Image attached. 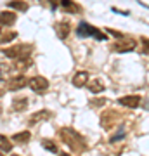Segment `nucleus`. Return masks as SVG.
I'll return each mask as SVG.
<instances>
[{
  "mask_svg": "<svg viewBox=\"0 0 149 156\" xmlns=\"http://www.w3.org/2000/svg\"><path fill=\"white\" fill-rule=\"evenodd\" d=\"M59 135L75 153H82V151L87 149V142L83 139V135H80L76 130H73V128H61Z\"/></svg>",
  "mask_w": 149,
  "mask_h": 156,
  "instance_id": "nucleus-1",
  "label": "nucleus"
},
{
  "mask_svg": "<svg viewBox=\"0 0 149 156\" xmlns=\"http://www.w3.org/2000/svg\"><path fill=\"white\" fill-rule=\"evenodd\" d=\"M33 47L31 45H26V44H21V45H16V47H9V49L4 50V54L11 59H28L30 54H31Z\"/></svg>",
  "mask_w": 149,
  "mask_h": 156,
  "instance_id": "nucleus-2",
  "label": "nucleus"
},
{
  "mask_svg": "<svg viewBox=\"0 0 149 156\" xmlns=\"http://www.w3.org/2000/svg\"><path fill=\"white\" fill-rule=\"evenodd\" d=\"M76 33H78V37H94L95 40H106V35L102 33L99 28L90 26L88 23H80Z\"/></svg>",
  "mask_w": 149,
  "mask_h": 156,
  "instance_id": "nucleus-3",
  "label": "nucleus"
},
{
  "mask_svg": "<svg viewBox=\"0 0 149 156\" xmlns=\"http://www.w3.org/2000/svg\"><path fill=\"white\" fill-rule=\"evenodd\" d=\"M118 122H120V113L115 111V109L104 111L101 115V127L102 128H113Z\"/></svg>",
  "mask_w": 149,
  "mask_h": 156,
  "instance_id": "nucleus-4",
  "label": "nucleus"
},
{
  "mask_svg": "<svg viewBox=\"0 0 149 156\" xmlns=\"http://www.w3.org/2000/svg\"><path fill=\"white\" fill-rule=\"evenodd\" d=\"M28 85H30V89L37 92V94H44L45 90L49 89V80L44 76H33L28 80Z\"/></svg>",
  "mask_w": 149,
  "mask_h": 156,
  "instance_id": "nucleus-5",
  "label": "nucleus"
},
{
  "mask_svg": "<svg viewBox=\"0 0 149 156\" xmlns=\"http://www.w3.org/2000/svg\"><path fill=\"white\" fill-rule=\"evenodd\" d=\"M133 49H135V40L132 38H122V42L111 45L113 52H132Z\"/></svg>",
  "mask_w": 149,
  "mask_h": 156,
  "instance_id": "nucleus-6",
  "label": "nucleus"
},
{
  "mask_svg": "<svg viewBox=\"0 0 149 156\" xmlns=\"http://www.w3.org/2000/svg\"><path fill=\"white\" fill-rule=\"evenodd\" d=\"M26 85H28V78L23 76V75H16L7 82V90H21Z\"/></svg>",
  "mask_w": 149,
  "mask_h": 156,
  "instance_id": "nucleus-7",
  "label": "nucleus"
},
{
  "mask_svg": "<svg viewBox=\"0 0 149 156\" xmlns=\"http://www.w3.org/2000/svg\"><path fill=\"white\" fill-rule=\"evenodd\" d=\"M17 75V69L14 64H0V80H4V82H9L12 76H16Z\"/></svg>",
  "mask_w": 149,
  "mask_h": 156,
  "instance_id": "nucleus-8",
  "label": "nucleus"
},
{
  "mask_svg": "<svg viewBox=\"0 0 149 156\" xmlns=\"http://www.w3.org/2000/svg\"><path fill=\"white\" fill-rule=\"evenodd\" d=\"M59 5L64 12H69V14H80L82 12V7L73 0H59Z\"/></svg>",
  "mask_w": 149,
  "mask_h": 156,
  "instance_id": "nucleus-9",
  "label": "nucleus"
},
{
  "mask_svg": "<svg viewBox=\"0 0 149 156\" xmlns=\"http://www.w3.org/2000/svg\"><path fill=\"white\" fill-rule=\"evenodd\" d=\"M69 31H71V26H69V23L68 21H61L55 24V33H57V37L61 40H64L69 35Z\"/></svg>",
  "mask_w": 149,
  "mask_h": 156,
  "instance_id": "nucleus-10",
  "label": "nucleus"
},
{
  "mask_svg": "<svg viewBox=\"0 0 149 156\" xmlns=\"http://www.w3.org/2000/svg\"><path fill=\"white\" fill-rule=\"evenodd\" d=\"M118 102L127 108H137V106H140V97L139 95H127V97L118 99Z\"/></svg>",
  "mask_w": 149,
  "mask_h": 156,
  "instance_id": "nucleus-11",
  "label": "nucleus"
},
{
  "mask_svg": "<svg viewBox=\"0 0 149 156\" xmlns=\"http://www.w3.org/2000/svg\"><path fill=\"white\" fill-rule=\"evenodd\" d=\"M16 14L11 11H4V12H0V24L2 26H11V24H14L16 23Z\"/></svg>",
  "mask_w": 149,
  "mask_h": 156,
  "instance_id": "nucleus-12",
  "label": "nucleus"
},
{
  "mask_svg": "<svg viewBox=\"0 0 149 156\" xmlns=\"http://www.w3.org/2000/svg\"><path fill=\"white\" fill-rule=\"evenodd\" d=\"M73 85L75 87H85L88 83V73L87 71H78L75 76H73Z\"/></svg>",
  "mask_w": 149,
  "mask_h": 156,
  "instance_id": "nucleus-13",
  "label": "nucleus"
},
{
  "mask_svg": "<svg viewBox=\"0 0 149 156\" xmlns=\"http://www.w3.org/2000/svg\"><path fill=\"white\" fill-rule=\"evenodd\" d=\"M30 139H31L30 130H24V132H19V134H14V135H12V140H14L16 144H24V142H28Z\"/></svg>",
  "mask_w": 149,
  "mask_h": 156,
  "instance_id": "nucleus-14",
  "label": "nucleus"
},
{
  "mask_svg": "<svg viewBox=\"0 0 149 156\" xmlns=\"http://www.w3.org/2000/svg\"><path fill=\"white\" fill-rule=\"evenodd\" d=\"M28 108V99L26 97H19V99L12 101V109L14 111H24Z\"/></svg>",
  "mask_w": 149,
  "mask_h": 156,
  "instance_id": "nucleus-15",
  "label": "nucleus"
},
{
  "mask_svg": "<svg viewBox=\"0 0 149 156\" xmlns=\"http://www.w3.org/2000/svg\"><path fill=\"white\" fill-rule=\"evenodd\" d=\"M7 5L11 7V9H16V11H21V12L28 11V4L26 2H23V0H11Z\"/></svg>",
  "mask_w": 149,
  "mask_h": 156,
  "instance_id": "nucleus-16",
  "label": "nucleus"
},
{
  "mask_svg": "<svg viewBox=\"0 0 149 156\" xmlns=\"http://www.w3.org/2000/svg\"><path fill=\"white\" fill-rule=\"evenodd\" d=\"M50 116V111H38V113H35L33 116L28 120V123L30 125H35L37 122H40V120H45V118H49Z\"/></svg>",
  "mask_w": 149,
  "mask_h": 156,
  "instance_id": "nucleus-17",
  "label": "nucleus"
},
{
  "mask_svg": "<svg viewBox=\"0 0 149 156\" xmlns=\"http://www.w3.org/2000/svg\"><path fill=\"white\" fill-rule=\"evenodd\" d=\"M88 89H90V92H94V94H99V92L104 90V83L99 82V78H95V80H92V82L88 83Z\"/></svg>",
  "mask_w": 149,
  "mask_h": 156,
  "instance_id": "nucleus-18",
  "label": "nucleus"
},
{
  "mask_svg": "<svg viewBox=\"0 0 149 156\" xmlns=\"http://www.w3.org/2000/svg\"><path fill=\"white\" fill-rule=\"evenodd\" d=\"M42 147H45L47 151H50V153H59V147H57V144H54L52 140H49V139H44L42 142Z\"/></svg>",
  "mask_w": 149,
  "mask_h": 156,
  "instance_id": "nucleus-19",
  "label": "nucleus"
},
{
  "mask_svg": "<svg viewBox=\"0 0 149 156\" xmlns=\"http://www.w3.org/2000/svg\"><path fill=\"white\" fill-rule=\"evenodd\" d=\"M16 37H17L16 31H5V33L0 35V44H9V42H12Z\"/></svg>",
  "mask_w": 149,
  "mask_h": 156,
  "instance_id": "nucleus-20",
  "label": "nucleus"
},
{
  "mask_svg": "<svg viewBox=\"0 0 149 156\" xmlns=\"http://www.w3.org/2000/svg\"><path fill=\"white\" fill-rule=\"evenodd\" d=\"M0 149H2V151H7V153H9V151L12 149L11 140L7 139L5 135H2V134H0Z\"/></svg>",
  "mask_w": 149,
  "mask_h": 156,
  "instance_id": "nucleus-21",
  "label": "nucleus"
},
{
  "mask_svg": "<svg viewBox=\"0 0 149 156\" xmlns=\"http://www.w3.org/2000/svg\"><path fill=\"white\" fill-rule=\"evenodd\" d=\"M140 45H142V54H149V38L142 37L140 38Z\"/></svg>",
  "mask_w": 149,
  "mask_h": 156,
  "instance_id": "nucleus-22",
  "label": "nucleus"
},
{
  "mask_svg": "<svg viewBox=\"0 0 149 156\" xmlns=\"http://www.w3.org/2000/svg\"><path fill=\"white\" fill-rule=\"evenodd\" d=\"M122 137H125V130H123V128H122V130H120L116 135H113V137H111V142H116V140H120Z\"/></svg>",
  "mask_w": 149,
  "mask_h": 156,
  "instance_id": "nucleus-23",
  "label": "nucleus"
},
{
  "mask_svg": "<svg viewBox=\"0 0 149 156\" xmlns=\"http://www.w3.org/2000/svg\"><path fill=\"white\" fill-rule=\"evenodd\" d=\"M106 31H109V33L113 35V37H116V38H125V37H123V33H120V31H116V30H111V28H108Z\"/></svg>",
  "mask_w": 149,
  "mask_h": 156,
  "instance_id": "nucleus-24",
  "label": "nucleus"
},
{
  "mask_svg": "<svg viewBox=\"0 0 149 156\" xmlns=\"http://www.w3.org/2000/svg\"><path fill=\"white\" fill-rule=\"evenodd\" d=\"M92 102H94V106H102V104H106L108 101L106 99H95V101H92Z\"/></svg>",
  "mask_w": 149,
  "mask_h": 156,
  "instance_id": "nucleus-25",
  "label": "nucleus"
},
{
  "mask_svg": "<svg viewBox=\"0 0 149 156\" xmlns=\"http://www.w3.org/2000/svg\"><path fill=\"white\" fill-rule=\"evenodd\" d=\"M5 87H4V85H0V97H2V95H4V94H5Z\"/></svg>",
  "mask_w": 149,
  "mask_h": 156,
  "instance_id": "nucleus-26",
  "label": "nucleus"
},
{
  "mask_svg": "<svg viewBox=\"0 0 149 156\" xmlns=\"http://www.w3.org/2000/svg\"><path fill=\"white\" fill-rule=\"evenodd\" d=\"M144 108H146V109H149V101L146 102V104H144Z\"/></svg>",
  "mask_w": 149,
  "mask_h": 156,
  "instance_id": "nucleus-27",
  "label": "nucleus"
},
{
  "mask_svg": "<svg viewBox=\"0 0 149 156\" xmlns=\"http://www.w3.org/2000/svg\"><path fill=\"white\" fill-rule=\"evenodd\" d=\"M61 156H69V154H66V153H61Z\"/></svg>",
  "mask_w": 149,
  "mask_h": 156,
  "instance_id": "nucleus-28",
  "label": "nucleus"
},
{
  "mask_svg": "<svg viewBox=\"0 0 149 156\" xmlns=\"http://www.w3.org/2000/svg\"><path fill=\"white\" fill-rule=\"evenodd\" d=\"M0 156H4V154H0Z\"/></svg>",
  "mask_w": 149,
  "mask_h": 156,
  "instance_id": "nucleus-29",
  "label": "nucleus"
},
{
  "mask_svg": "<svg viewBox=\"0 0 149 156\" xmlns=\"http://www.w3.org/2000/svg\"><path fill=\"white\" fill-rule=\"evenodd\" d=\"M14 156H17V154H14Z\"/></svg>",
  "mask_w": 149,
  "mask_h": 156,
  "instance_id": "nucleus-30",
  "label": "nucleus"
},
{
  "mask_svg": "<svg viewBox=\"0 0 149 156\" xmlns=\"http://www.w3.org/2000/svg\"><path fill=\"white\" fill-rule=\"evenodd\" d=\"M0 26H2V24H0Z\"/></svg>",
  "mask_w": 149,
  "mask_h": 156,
  "instance_id": "nucleus-31",
  "label": "nucleus"
}]
</instances>
